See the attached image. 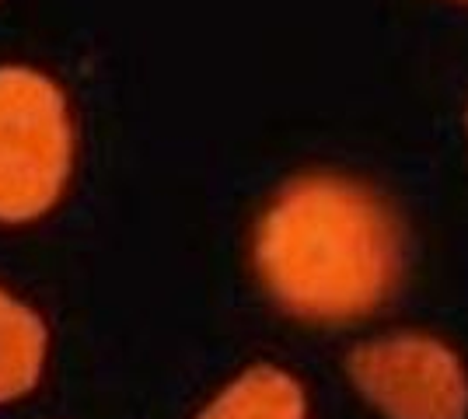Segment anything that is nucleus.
Masks as SVG:
<instances>
[{
    "label": "nucleus",
    "mask_w": 468,
    "mask_h": 419,
    "mask_svg": "<svg viewBox=\"0 0 468 419\" xmlns=\"http://www.w3.org/2000/svg\"><path fill=\"white\" fill-rule=\"evenodd\" d=\"M259 277L291 315L350 321L374 311L402 273L391 214L343 179H301L266 210L255 235Z\"/></svg>",
    "instance_id": "nucleus-1"
},
{
    "label": "nucleus",
    "mask_w": 468,
    "mask_h": 419,
    "mask_svg": "<svg viewBox=\"0 0 468 419\" xmlns=\"http://www.w3.org/2000/svg\"><path fill=\"white\" fill-rule=\"evenodd\" d=\"M350 378L388 419H465L462 360L430 336H391L353 350Z\"/></svg>",
    "instance_id": "nucleus-3"
},
{
    "label": "nucleus",
    "mask_w": 468,
    "mask_h": 419,
    "mask_svg": "<svg viewBox=\"0 0 468 419\" xmlns=\"http://www.w3.org/2000/svg\"><path fill=\"white\" fill-rule=\"evenodd\" d=\"M74 133L67 99L28 67H0V220L46 214L70 175Z\"/></svg>",
    "instance_id": "nucleus-2"
},
{
    "label": "nucleus",
    "mask_w": 468,
    "mask_h": 419,
    "mask_svg": "<svg viewBox=\"0 0 468 419\" xmlns=\"http://www.w3.org/2000/svg\"><path fill=\"white\" fill-rule=\"evenodd\" d=\"M304 392L280 367H252L196 419H304Z\"/></svg>",
    "instance_id": "nucleus-4"
},
{
    "label": "nucleus",
    "mask_w": 468,
    "mask_h": 419,
    "mask_svg": "<svg viewBox=\"0 0 468 419\" xmlns=\"http://www.w3.org/2000/svg\"><path fill=\"white\" fill-rule=\"evenodd\" d=\"M46 363V325L42 319L0 290V402L32 392Z\"/></svg>",
    "instance_id": "nucleus-5"
}]
</instances>
